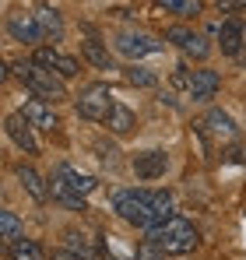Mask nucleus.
Returning a JSON list of instances; mask_svg holds the SVG:
<instances>
[{"mask_svg": "<svg viewBox=\"0 0 246 260\" xmlns=\"http://www.w3.org/2000/svg\"><path fill=\"white\" fill-rule=\"evenodd\" d=\"M7 257H11V260H46V250H42L36 239L21 236L18 243H11V246H7Z\"/></svg>", "mask_w": 246, "mask_h": 260, "instance_id": "aec40b11", "label": "nucleus"}, {"mask_svg": "<svg viewBox=\"0 0 246 260\" xmlns=\"http://www.w3.org/2000/svg\"><path fill=\"white\" fill-rule=\"evenodd\" d=\"M197 130L204 134L207 144H232L236 137H239V127H236V120L225 113V109H207V116L197 123Z\"/></svg>", "mask_w": 246, "mask_h": 260, "instance_id": "0eeeda50", "label": "nucleus"}, {"mask_svg": "<svg viewBox=\"0 0 246 260\" xmlns=\"http://www.w3.org/2000/svg\"><path fill=\"white\" fill-rule=\"evenodd\" d=\"M7 36H11L14 43L36 46V49H39V43H42L39 21H36V14H28V11H11V14H7Z\"/></svg>", "mask_w": 246, "mask_h": 260, "instance_id": "9d476101", "label": "nucleus"}, {"mask_svg": "<svg viewBox=\"0 0 246 260\" xmlns=\"http://www.w3.org/2000/svg\"><path fill=\"white\" fill-rule=\"evenodd\" d=\"M32 60L39 63V67H46V71H53L56 78H74L78 71H81V63L74 60V56H67V53H60L56 46H39L36 53H32Z\"/></svg>", "mask_w": 246, "mask_h": 260, "instance_id": "1a4fd4ad", "label": "nucleus"}, {"mask_svg": "<svg viewBox=\"0 0 246 260\" xmlns=\"http://www.w3.org/2000/svg\"><path fill=\"white\" fill-rule=\"evenodd\" d=\"M53 260H88V257L74 253V250H56V253H53Z\"/></svg>", "mask_w": 246, "mask_h": 260, "instance_id": "393cba45", "label": "nucleus"}, {"mask_svg": "<svg viewBox=\"0 0 246 260\" xmlns=\"http://www.w3.org/2000/svg\"><path fill=\"white\" fill-rule=\"evenodd\" d=\"M165 169H169V155L165 151H141V155H134V173H137V179H162Z\"/></svg>", "mask_w": 246, "mask_h": 260, "instance_id": "4468645a", "label": "nucleus"}, {"mask_svg": "<svg viewBox=\"0 0 246 260\" xmlns=\"http://www.w3.org/2000/svg\"><path fill=\"white\" fill-rule=\"evenodd\" d=\"M99 183L91 179L88 173L81 169H74V166H67V162H60L53 176H49V193L60 201V204H67V208H74V211H84V197L95 190Z\"/></svg>", "mask_w": 246, "mask_h": 260, "instance_id": "7ed1b4c3", "label": "nucleus"}, {"mask_svg": "<svg viewBox=\"0 0 246 260\" xmlns=\"http://www.w3.org/2000/svg\"><path fill=\"white\" fill-rule=\"evenodd\" d=\"M165 43H172L176 49H183L190 60H207V56H211V43H207L201 32L187 28V25H172V28H165Z\"/></svg>", "mask_w": 246, "mask_h": 260, "instance_id": "6e6552de", "label": "nucleus"}, {"mask_svg": "<svg viewBox=\"0 0 246 260\" xmlns=\"http://www.w3.org/2000/svg\"><path fill=\"white\" fill-rule=\"evenodd\" d=\"M123 78H127L130 85H137V88H155V85H159V78H155L151 71H144V67H137V63H130V67L123 71Z\"/></svg>", "mask_w": 246, "mask_h": 260, "instance_id": "4be33fe9", "label": "nucleus"}, {"mask_svg": "<svg viewBox=\"0 0 246 260\" xmlns=\"http://www.w3.org/2000/svg\"><path fill=\"white\" fill-rule=\"evenodd\" d=\"M21 116L32 123L36 130H53L60 127V120H56V113H53V106H46V102H39V99H32V102H25V109H21Z\"/></svg>", "mask_w": 246, "mask_h": 260, "instance_id": "dca6fc26", "label": "nucleus"}, {"mask_svg": "<svg viewBox=\"0 0 246 260\" xmlns=\"http://www.w3.org/2000/svg\"><path fill=\"white\" fill-rule=\"evenodd\" d=\"M25 236V229H21V218L14 215V211H0V239L11 246V243H18Z\"/></svg>", "mask_w": 246, "mask_h": 260, "instance_id": "412c9836", "label": "nucleus"}, {"mask_svg": "<svg viewBox=\"0 0 246 260\" xmlns=\"http://www.w3.org/2000/svg\"><path fill=\"white\" fill-rule=\"evenodd\" d=\"M113 109H116V99H113L109 85H88L78 95V113L91 123H106Z\"/></svg>", "mask_w": 246, "mask_h": 260, "instance_id": "39448f33", "label": "nucleus"}, {"mask_svg": "<svg viewBox=\"0 0 246 260\" xmlns=\"http://www.w3.org/2000/svg\"><path fill=\"white\" fill-rule=\"evenodd\" d=\"M137 260H165V253L155 246V243H148V239H144V246L137 250Z\"/></svg>", "mask_w": 246, "mask_h": 260, "instance_id": "b1692460", "label": "nucleus"}, {"mask_svg": "<svg viewBox=\"0 0 246 260\" xmlns=\"http://www.w3.org/2000/svg\"><path fill=\"white\" fill-rule=\"evenodd\" d=\"M172 193L169 190H116L113 193V211L144 232H155L159 225H165L172 215Z\"/></svg>", "mask_w": 246, "mask_h": 260, "instance_id": "f257e3e1", "label": "nucleus"}, {"mask_svg": "<svg viewBox=\"0 0 246 260\" xmlns=\"http://www.w3.org/2000/svg\"><path fill=\"white\" fill-rule=\"evenodd\" d=\"M81 56L91 63V67H99V71H113V53L99 43L95 36H88V39L81 43Z\"/></svg>", "mask_w": 246, "mask_h": 260, "instance_id": "a211bd4d", "label": "nucleus"}, {"mask_svg": "<svg viewBox=\"0 0 246 260\" xmlns=\"http://www.w3.org/2000/svg\"><path fill=\"white\" fill-rule=\"evenodd\" d=\"M32 14H36V21H39L42 43H60V39H64V18H60V11H56V7L39 4Z\"/></svg>", "mask_w": 246, "mask_h": 260, "instance_id": "2eb2a0df", "label": "nucleus"}, {"mask_svg": "<svg viewBox=\"0 0 246 260\" xmlns=\"http://www.w3.org/2000/svg\"><path fill=\"white\" fill-rule=\"evenodd\" d=\"M4 130H7V137H11L21 151H28V155H36V151H39V141H36V134H32L36 127H32L21 113H11V116L4 120Z\"/></svg>", "mask_w": 246, "mask_h": 260, "instance_id": "ddd939ff", "label": "nucleus"}, {"mask_svg": "<svg viewBox=\"0 0 246 260\" xmlns=\"http://www.w3.org/2000/svg\"><path fill=\"white\" fill-rule=\"evenodd\" d=\"M11 71H14V74L25 81V88H28L39 102H46V106H56V102L67 99V85H64V78H56L53 71L39 67L36 60H21V63H14Z\"/></svg>", "mask_w": 246, "mask_h": 260, "instance_id": "20e7f679", "label": "nucleus"}, {"mask_svg": "<svg viewBox=\"0 0 246 260\" xmlns=\"http://www.w3.org/2000/svg\"><path fill=\"white\" fill-rule=\"evenodd\" d=\"M218 46H222L225 56H239L246 49V21H239V18L222 21L218 25Z\"/></svg>", "mask_w": 246, "mask_h": 260, "instance_id": "f8f14e48", "label": "nucleus"}, {"mask_svg": "<svg viewBox=\"0 0 246 260\" xmlns=\"http://www.w3.org/2000/svg\"><path fill=\"white\" fill-rule=\"evenodd\" d=\"M148 243H155L165 257H187V253L197 250L201 232H197V225H194L190 218L176 215V218H169L165 225H159L155 232H148Z\"/></svg>", "mask_w": 246, "mask_h": 260, "instance_id": "f03ea898", "label": "nucleus"}, {"mask_svg": "<svg viewBox=\"0 0 246 260\" xmlns=\"http://www.w3.org/2000/svg\"><path fill=\"white\" fill-rule=\"evenodd\" d=\"M106 127H109V134H116V137H127L130 130L137 127V116H134L123 102H116V109H113L109 120H106Z\"/></svg>", "mask_w": 246, "mask_h": 260, "instance_id": "6ab92c4d", "label": "nucleus"}, {"mask_svg": "<svg viewBox=\"0 0 246 260\" xmlns=\"http://www.w3.org/2000/svg\"><path fill=\"white\" fill-rule=\"evenodd\" d=\"M18 179H21V186L28 190V197L32 201H39V204H46L53 193H49V179H42L32 166H18Z\"/></svg>", "mask_w": 246, "mask_h": 260, "instance_id": "f3484780", "label": "nucleus"}, {"mask_svg": "<svg viewBox=\"0 0 246 260\" xmlns=\"http://www.w3.org/2000/svg\"><path fill=\"white\" fill-rule=\"evenodd\" d=\"M162 11L176 14V18H194V14H201V4L197 0H165Z\"/></svg>", "mask_w": 246, "mask_h": 260, "instance_id": "5701e85b", "label": "nucleus"}, {"mask_svg": "<svg viewBox=\"0 0 246 260\" xmlns=\"http://www.w3.org/2000/svg\"><path fill=\"white\" fill-rule=\"evenodd\" d=\"M113 49L120 53L123 60H130V63H137L141 56H151V53H159L162 43L155 39V36H148V32H116L113 36Z\"/></svg>", "mask_w": 246, "mask_h": 260, "instance_id": "423d86ee", "label": "nucleus"}, {"mask_svg": "<svg viewBox=\"0 0 246 260\" xmlns=\"http://www.w3.org/2000/svg\"><path fill=\"white\" fill-rule=\"evenodd\" d=\"M218 88H222L218 71H207V67L190 71V78H187V95H190L194 102H211V99L218 95Z\"/></svg>", "mask_w": 246, "mask_h": 260, "instance_id": "9b49d317", "label": "nucleus"}]
</instances>
